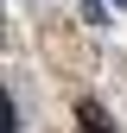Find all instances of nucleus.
<instances>
[{
  "instance_id": "7ed1b4c3",
  "label": "nucleus",
  "mask_w": 127,
  "mask_h": 133,
  "mask_svg": "<svg viewBox=\"0 0 127 133\" xmlns=\"http://www.w3.org/2000/svg\"><path fill=\"white\" fill-rule=\"evenodd\" d=\"M115 6H127V0H115Z\"/></svg>"
},
{
  "instance_id": "f257e3e1",
  "label": "nucleus",
  "mask_w": 127,
  "mask_h": 133,
  "mask_svg": "<svg viewBox=\"0 0 127 133\" xmlns=\"http://www.w3.org/2000/svg\"><path fill=\"white\" fill-rule=\"evenodd\" d=\"M76 133H115L108 114H102V102H83V108H76Z\"/></svg>"
},
{
  "instance_id": "f03ea898",
  "label": "nucleus",
  "mask_w": 127,
  "mask_h": 133,
  "mask_svg": "<svg viewBox=\"0 0 127 133\" xmlns=\"http://www.w3.org/2000/svg\"><path fill=\"white\" fill-rule=\"evenodd\" d=\"M0 133H19V114H13V102L0 95Z\"/></svg>"
}]
</instances>
